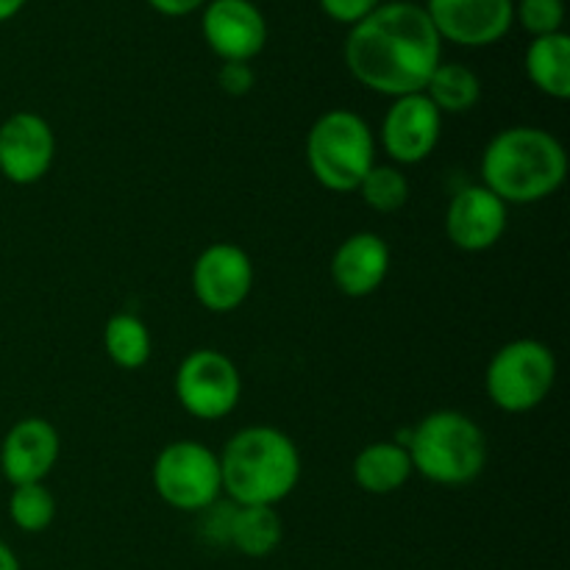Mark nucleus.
<instances>
[{
  "instance_id": "obj_7",
  "label": "nucleus",
  "mask_w": 570,
  "mask_h": 570,
  "mask_svg": "<svg viewBox=\"0 0 570 570\" xmlns=\"http://www.w3.org/2000/svg\"><path fill=\"white\" fill-rule=\"evenodd\" d=\"M154 488L165 504L181 512H204L223 493L220 460L198 440L165 445L154 462Z\"/></svg>"
},
{
  "instance_id": "obj_15",
  "label": "nucleus",
  "mask_w": 570,
  "mask_h": 570,
  "mask_svg": "<svg viewBox=\"0 0 570 570\" xmlns=\"http://www.w3.org/2000/svg\"><path fill=\"white\" fill-rule=\"evenodd\" d=\"M59 432L45 417H22L6 432L0 445V471L11 488L42 482L59 462Z\"/></svg>"
},
{
  "instance_id": "obj_29",
  "label": "nucleus",
  "mask_w": 570,
  "mask_h": 570,
  "mask_svg": "<svg viewBox=\"0 0 570 570\" xmlns=\"http://www.w3.org/2000/svg\"><path fill=\"white\" fill-rule=\"evenodd\" d=\"M0 570H20V560L6 543H0Z\"/></svg>"
},
{
  "instance_id": "obj_8",
  "label": "nucleus",
  "mask_w": 570,
  "mask_h": 570,
  "mask_svg": "<svg viewBox=\"0 0 570 570\" xmlns=\"http://www.w3.org/2000/svg\"><path fill=\"white\" fill-rule=\"evenodd\" d=\"M178 404L198 421H220L232 415L243 395V376L226 354L198 348L181 360L176 371Z\"/></svg>"
},
{
  "instance_id": "obj_26",
  "label": "nucleus",
  "mask_w": 570,
  "mask_h": 570,
  "mask_svg": "<svg viewBox=\"0 0 570 570\" xmlns=\"http://www.w3.org/2000/svg\"><path fill=\"white\" fill-rule=\"evenodd\" d=\"M321 9L332 17L334 22H343V26H356L360 20H365L373 9L382 6V0H317Z\"/></svg>"
},
{
  "instance_id": "obj_18",
  "label": "nucleus",
  "mask_w": 570,
  "mask_h": 570,
  "mask_svg": "<svg viewBox=\"0 0 570 570\" xmlns=\"http://www.w3.org/2000/svg\"><path fill=\"white\" fill-rule=\"evenodd\" d=\"M527 72L543 95L566 100L570 95V39L568 33H549L532 39L527 50Z\"/></svg>"
},
{
  "instance_id": "obj_24",
  "label": "nucleus",
  "mask_w": 570,
  "mask_h": 570,
  "mask_svg": "<svg viewBox=\"0 0 570 570\" xmlns=\"http://www.w3.org/2000/svg\"><path fill=\"white\" fill-rule=\"evenodd\" d=\"M515 20L521 22L523 31L538 37L560 33L566 22V3L562 0H518Z\"/></svg>"
},
{
  "instance_id": "obj_1",
  "label": "nucleus",
  "mask_w": 570,
  "mask_h": 570,
  "mask_svg": "<svg viewBox=\"0 0 570 570\" xmlns=\"http://www.w3.org/2000/svg\"><path fill=\"white\" fill-rule=\"evenodd\" d=\"M443 56V39L426 9L406 0L382 3L351 26L345 65L365 89L387 98L423 92Z\"/></svg>"
},
{
  "instance_id": "obj_4",
  "label": "nucleus",
  "mask_w": 570,
  "mask_h": 570,
  "mask_svg": "<svg viewBox=\"0 0 570 570\" xmlns=\"http://www.w3.org/2000/svg\"><path fill=\"white\" fill-rule=\"evenodd\" d=\"M412 471L443 488L471 484L488 465V438L473 417L438 410L423 417L406 440Z\"/></svg>"
},
{
  "instance_id": "obj_11",
  "label": "nucleus",
  "mask_w": 570,
  "mask_h": 570,
  "mask_svg": "<svg viewBox=\"0 0 570 570\" xmlns=\"http://www.w3.org/2000/svg\"><path fill=\"white\" fill-rule=\"evenodd\" d=\"M56 159L53 128L37 111H14L0 126V173L17 187L48 176Z\"/></svg>"
},
{
  "instance_id": "obj_2",
  "label": "nucleus",
  "mask_w": 570,
  "mask_h": 570,
  "mask_svg": "<svg viewBox=\"0 0 570 570\" xmlns=\"http://www.w3.org/2000/svg\"><path fill=\"white\" fill-rule=\"evenodd\" d=\"M566 148L543 128H504L490 139L482 154L484 187L507 206L546 200L566 184Z\"/></svg>"
},
{
  "instance_id": "obj_19",
  "label": "nucleus",
  "mask_w": 570,
  "mask_h": 570,
  "mask_svg": "<svg viewBox=\"0 0 570 570\" xmlns=\"http://www.w3.org/2000/svg\"><path fill=\"white\" fill-rule=\"evenodd\" d=\"M284 523L273 507H234L228 543L250 560L273 554L282 543Z\"/></svg>"
},
{
  "instance_id": "obj_28",
  "label": "nucleus",
  "mask_w": 570,
  "mask_h": 570,
  "mask_svg": "<svg viewBox=\"0 0 570 570\" xmlns=\"http://www.w3.org/2000/svg\"><path fill=\"white\" fill-rule=\"evenodd\" d=\"M28 0H0V22L11 20V17H17L22 11V6H26Z\"/></svg>"
},
{
  "instance_id": "obj_27",
  "label": "nucleus",
  "mask_w": 570,
  "mask_h": 570,
  "mask_svg": "<svg viewBox=\"0 0 570 570\" xmlns=\"http://www.w3.org/2000/svg\"><path fill=\"white\" fill-rule=\"evenodd\" d=\"M148 3L165 17H187L193 14L195 9L209 3V0H148Z\"/></svg>"
},
{
  "instance_id": "obj_21",
  "label": "nucleus",
  "mask_w": 570,
  "mask_h": 570,
  "mask_svg": "<svg viewBox=\"0 0 570 570\" xmlns=\"http://www.w3.org/2000/svg\"><path fill=\"white\" fill-rule=\"evenodd\" d=\"M106 356L122 371H139L150 360V332L131 312H117L104 326Z\"/></svg>"
},
{
  "instance_id": "obj_22",
  "label": "nucleus",
  "mask_w": 570,
  "mask_h": 570,
  "mask_svg": "<svg viewBox=\"0 0 570 570\" xmlns=\"http://www.w3.org/2000/svg\"><path fill=\"white\" fill-rule=\"evenodd\" d=\"M9 518L20 532H45L56 518L53 493L42 482L17 484L9 495Z\"/></svg>"
},
{
  "instance_id": "obj_13",
  "label": "nucleus",
  "mask_w": 570,
  "mask_h": 570,
  "mask_svg": "<svg viewBox=\"0 0 570 570\" xmlns=\"http://www.w3.org/2000/svg\"><path fill=\"white\" fill-rule=\"evenodd\" d=\"M200 31L212 53L223 61H250L267 42V22L250 0H209Z\"/></svg>"
},
{
  "instance_id": "obj_9",
  "label": "nucleus",
  "mask_w": 570,
  "mask_h": 570,
  "mask_svg": "<svg viewBox=\"0 0 570 570\" xmlns=\"http://www.w3.org/2000/svg\"><path fill=\"white\" fill-rule=\"evenodd\" d=\"M254 287V262L239 245L215 243L193 265V293L204 309L228 315L245 304Z\"/></svg>"
},
{
  "instance_id": "obj_3",
  "label": "nucleus",
  "mask_w": 570,
  "mask_h": 570,
  "mask_svg": "<svg viewBox=\"0 0 570 570\" xmlns=\"http://www.w3.org/2000/svg\"><path fill=\"white\" fill-rule=\"evenodd\" d=\"M217 460L223 493L237 507H276L301 479L298 445L273 426L243 429Z\"/></svg>"
},
{
  "instance_id": "obj_6",
  "label": "nucleus",
  "mask_w": 570,
  "mask_h": 570,
  "mask_svg": "<svg viewBox=\"0 0 570 570\" xmlns=\"http://www.w3.org/2000/svg\"><path fill=\"white\" fill-rule=\"evenodd\" d=\"M557 382V356L540 340H512L488 365V395L499 410L529 412L543 404Z\"/></svg>"
},
{
  "instance_id": "obj_10",
  "label": "nucleus",
  "mask_w": 570,
  "mask_h": 570,
  "mask_svg": "<svg viewBox=\"0 0 570 570\" xmlns=\"http://www.w3.org/2000/svg\"><path fill=\"white\" fill-rule=\"evenodd\" d=\"M426 14L440 39L462 48L499 42L515 22L512 0H426Z\"/></svg>"
},
{
  "instance_id": "obj_12",
  "label": "nucleus",
  "mask_w": 570,
  "mask_h": 570,
  "mask_svg": "<svg viewBox=\"0 0 570 570\" xmlns=\"http://www.w3.org/2000/svg\"><path fill=\"white\" fill-rule=\"evenodd\" d=\"M443 134V115L423 92L395 98L382 120V145L399 165H417L434 154Z\"/></svg>"
},
{
  "instance_id": "obj_14",
  "label": "nucleus",
  "mask_w": 570,
  "mask_h": 570,
  "mask_svg": "<svg viewBox=\"0 0 570 570\" xmlns=\"http://www.w3.org/2000/svg\"><path fill=\"white\" fill-rule=\"evenodd\" d=\"M507 204L495 198L484 184H471L451 198L445 212V234L451 245L468 254L488 250L504 237Z\"/></svg>"
},
{
  "instance_id": "obj_25",
  "label": "nucleus",
  "mask_w": 570,
  "mask_h": 570,
  "mask_svg": "<svg viewBox=\"0 0 570 570\" xmlns=\"http://www.w3.org/2000/svg\"><path fill=\"white\" fill-rule=\"evenodd\" d=\"M254 70H250L248 61H223V67L217 70V83H220V89L226 95H232V98H243V95H248L250 89H254Z\"/></svg>"
},
{
  "instance_id": "obj_23",
  "label": "nucleus",
  "mask_w": 570,
  "mask_h": 570,
  "mask_svg": "<svg viewBox=\"0 0 570 570\" xmlns=\"http://www.w3.org/2000/svg\"><path fill=\"white\" fill-rule=\"evenodd\" d=\"M356 189H360L365 206H371L379 215H393V212L404 209L410 200V181L399 167L390 165H373Z\"/></svg>"
},
{
  "instance_id": "obj_20",
  "label": "nucleus",
  "mask_w": 570,
  "mask_h": 570,
  "mask_svg": "<svg viewBox=\"0 0 570 570\" xmlns=\"http://www.w3.org/2000/svg\"><path fill=\"white\" fill-rule=\"evenodd\" d=\"M423 95L432 100L440 115H465L482 98V81L471 67L456 65V61H449V65L440 61L438 70L423 87Z\"/></svg>"
},
{
  "instance_id": "obj_16",
  "label": "nucleus",
  "mask_w": 570,
  "mask_h": 570,
  "mask_svg": "<svg viewBox=\"0 0 570 570\" xmlns=\"http://www.w3.org/2000/svg\"><path fill=\"white\" fill-rule=\"evenodd\" d=\"M390 273V248L379 234L360 232L345 237L332 256V282L348 298L376 293Z\"/></svg>"
},
{
  "instance_id": "obj_17",
  "label": "nucleus",
  "mask_w": 570,
  "mask_h": 570,
  "mask_svg": "<svg viewBox=\"0 0 570 570\" xmlns=\"http://www.w3.org/2000/svg\"><path fill=\"white\" fill-rule=\"evenodd\" d=\"M410 451L401 440H379L365 445L354 460V482L371 495H390L412 476Z\"/></svg>"
},
{
  "instance_id": "obj_5",
  "label": "nucleus",
  "mask_w": 570,
  "mask_h": 570,
  "mask_svg": "<svg viewBox=\"0 0 570 570\" xmlns=\"http://www.w3.org/2000/svg\"><path fill=\"white\" fill-rule=\"evenodd\" d=\"M373 159L376 142L356 111H326L306 134V165L315 181L332 193H354L371 173Z\"/></svg>"
}]
</instances>
